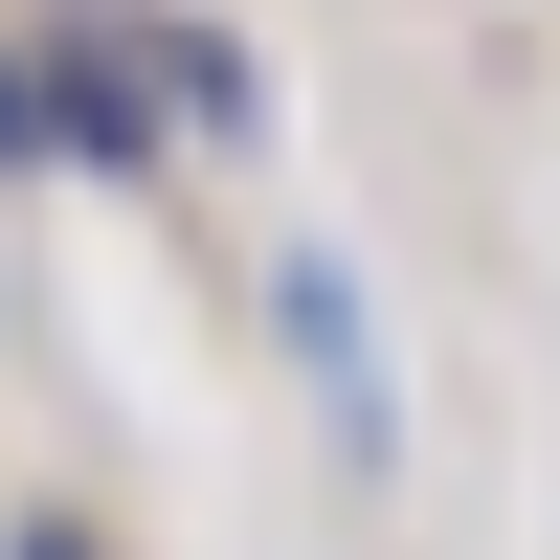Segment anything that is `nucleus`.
Here are the masks:
<instances>
[{
    "instance_id": "1",
    "label": "nucleus",
    "mask_w": 560,
    "mask_h": 560,
    "mask_svg": "<svg viewBox=\"0 0 560 560\" xmlns=\"http://www.w3.org/2000/svg\"><path fill=\"white\" fill-rule=\"evenodd\" d=\"M292 337H314V404H337V427L382 448V359H359V269H337V247L292 269Z\"/></svg>"
},
{
    "instance_id": "2",
    "label": "nucleus",
    "mask_w": 560,
    "mask_h": 560,
    "mask_svg": "<svg viewBox=\"0 0 560 560\" xmlns=\"http://www.w3.org/2000/svg\"><path fill=\"white\" fill-rule=\"evenodd\" d=\"M23 158H45V90H23V68H0V179H23Z\"/></svg>"
},
{
    "instance_id": "3",
    "label": "nucleus",
    "mask_w": 560,
    "mask_h": 560,
    "mask_svg": "<svg viewBox=\"0 0 560 560\" xmlns=\"http://www.w3.org/2000/svg\"><path fill=\"white\" fill-rule=\"evenodd\" d=\"M0 560H113V538H90V516H23V538H0Z\"/></svg>"
}]
</instances>
